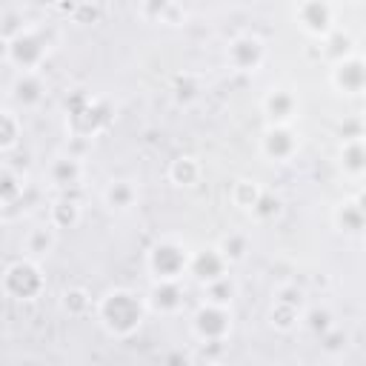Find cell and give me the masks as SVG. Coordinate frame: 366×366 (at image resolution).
<instances>
[{
    "mask_svg": "<svg viewBox=\"0 0 366 366\" xmlns=\"http://www.w3.org/2000/svg\"><path fill=\"white\" fill-rule=\"evenodd\" d=\"M146 315L149 312H146L143 295H137L129 286L106 289L94 300V317H97L100 329L114 340H129L132 335H137Z\"/></svg>",
    "mask_w": 366,
    "mask_h": 366,
    "instance_id": "6da1fadb",
    "label": "cell"
},
{
    "mask_svg": "<svg viewBox=\"0 0 366 366\" xmlns=\"http://www.w3.org/2000/svg\"><path fill=\"white\" fill-rule=\"evenodd\" d=\"M189 260H192V249L180 240V237H157L149 252H146V272L152 274V280L160 283H174L183 280L189 274Z\"/></svg>",
    "mask_w": 366,
    "mask_h": 366,
    "instance_id": "7a4b0ae2",
    "label": "cell"
},
{
    "mask_svg": "<svg viewBox=\"0 0 366 366\" xmlns=\"http://www.w3.org/2000/svg\"><path fill=\"white\" fill-rule=\"evenodd\" d=\"M0 289L14 303H34L46 292V274L43 266L26 257L11 260L0 274Z\"/></svg>",
    "mask_w": 366,
    "mask_h": 366,
    "instance_id": "3957f363",
    "label": "cell"
},
{
    "mask_svg": "<svg viewBox=\"0 0 366 366\" xmlns=\"http://www.w3.org/2000/svg\"><path fill=\"white\" fill-rule=\"evenodd\" d=\"M109 106L97 97H89L83 92H77L69 103H66V126L71 132V137L80 140H92L94 134H100L109 126Z\"/></svg>",
    "mask_w": 366,
    "mask_h": 366,
    "instance_id": "277c9868",
    "label": "cell"
},
{
    "mask_svg": "<svg viewBox=\"0 0 366 366\" xmlns=\"http://www.w3.org/2000/svg\"><path fill=\"white\" fill-rule=\"evenodd\" d=\"M292 20L306 37L323 43L337 29V6L329 0H300L292 6Z\"/></svg>",
    "mask_w": 366,
    "mask_h": 366,
    "instance_id": "5b68a950",
    "label": "cell"
},
{
    "mask_svg": "<svg viewBox=\"0 0 366 366\" xmlns=\"http://www.w3.org/2000/svg\"><path fill=\"white\" fill-rule=\"evenodd\" d=\"M232 309H223V306H212V303H200L194 312H192V320H189V329H192V337L206 343V346H223L232 335Z\"/></svg>",
    "mask_w": 366,
    "mask_h": 366,
    "instance_id": "8992f818",
    "label": "cell"
},
{
    "mask_svg": "<svg viewBox=\"0 0 366 366\" xmlns=\"http://www.w3.org/2000/svg\"><path fill=\"white\" fill-rule=\"evenodd\" d=\"M266 57H269L266 40L254 31H240L226 46V66L234 74H257L266 66Z\"/></svg>",
    "mask_w": 366,
    "mask_h": 366,
    "instance_id": "52a82bcc",
    "label": "cell"
},
{
    "mask_svg": "<svg viewBox=\"0 0 366 366\" xmlns=\"http://www.w3.org/2000/svg\"><path fill=\"white\" fill-rule=\"evenodd\" d=\"M306 309V292L297 283H283L277 286L272 306H269V326L280 335H289L300 329V315Z\"/></svg>",
    "mask_w": 366,
    "mask_h": 366,
    "instance_id": "ba28073f",
    "label": "cell"
},
{
    "mask_svg": "<svg viewBox=\"0 0 366 366\" xmlns=\"http://www.w3.org/2000/svg\"><path fill=\"white\" fill-rule=\"evenodd\" d=\"M49 57V40L37 26L23 29L17 37L9 40V66L20 71H40Z\"/></svg>",
    "mask_w": 366,
    "mask_h": 366,
    "instance_id": "9c48e42d",
    "label": "cell"
},
{
    "mask_svg": "<svg viewBox=\"0 0 366 366\" xmlns=\"http://www.w3.org/2000/svg\"><path fill=\"white\" fill-rule=\"evenodd\" d=\"M46 180L60 194H74L86 183V163H83V157H77L71 152L54 154L49 160V166H46Z\"/></svg>",
    "mask_w": 366,
    "mask_h": 366,
    "instance_id": "30bf717a",
    "label": "cell"
},
{
    "mask_svg": "<svg viewBox=\"0 0 366 366\" xmlns=\"http://www.w3.org/2000/svg\"><path fill=\"white\" fill-rule=\"evenodd\" d=\"M329 86L337 92V94H346V97H357L363 89H366V60L360 51L337 60L329 66Z\"/></svg>",
    "mask_w": 366,
    "mask_h": 366,
    "instance_id": "8fae6325",
    "label": "cell"
},
{
    "mask_svg": "<svg viewBox=\"0 0 366 366\" xmlns=\"http://www.w3.org/2000/svg\"><path fill=\"white\" fill-rule=\"evenodd\" d=\"M300 152V137L295 126H266L260 134V154L269 163H289Z\"/></svg>",
    "mask_w": 366,
    "mask_h": 366,
    "instance_id": "7c38bea8",
    "label": "cell"
},
{
    "mask_svg": "<svg viewBox=\"0 0 366 366\" xmlns=\"http://www.w3.org/2000/svg\"><path fill=\"white\" fill-rule=\"evenodd\" d=\"M146 300V312L152 315H160V317H174L186 309V292H183V280H174V283H160V280H152L149 292L143 295Z\"/></svg>",
    "mask_w": 366,
    "mask_h": 366,
    "instance_id": "4fadbf2b",
    "label": "cell"
},
{
    "mask_svg": "<svg viewBox=\"0 0 366 366\" xmlns=\"http://www.w3.org/2000/svg\"><path fill=\"white\" fill-rule=\"evenodd\" d=\"M260 109L269 126H295V120L300 117V97L292 89H269L260 100Z\"/></svg>",
    "mask_w": 366,
    "mask_h": 366,
    "instance_id": "5bb4252c",
    "label": "cell"
},
{
    "mask_svg": "<svg viewBox=\"0 0 366 366\" xmlns=\"http://www.w3.org/2000/svg\"><path fill=\"white\" fill-rule=\"evenodd\" d=\"M46 92L49 86H46L43 71H20L11 80V100L26 112L40 109L46 103Z\"/></svg>",
    "mask_w": 366,
    "mask_h": 366,
    "instance_id": "9a60e30c",
    "label": "cell"
},
{
    "mask_svg": "<svg viewBox=\"0 0 366 366\" xmlns=\"http://www.w3.org/2000/svg\"><path fill=\"white\" fill-rule=\"evenodd\" d=\"M332 226H335V232L343 234V237H360V234H363V226H366L363 197H360V194L343 197V200L332 209Z\"/></svg>",
    "mask_w": 366,
    "mask_h": 366,
    "instance_id": "2e32d148",
    "label": "cell"
},
{
    "mask_svg": "<svg viewBox=\"0 0 366 366\" xmlns=\"http://www.w3.org/2000/svg\"><path fill=\"white\" fill-rule=\"evenodd\" d=\"M100 200L106 209L112 212H132L137 203H140V186L132 180V177H112L103 192H100Z\"/></svg>",
    "mask_w": 366,
    "mask_h": 366,
    "instance_id": "e0dca14e",
    "label": "cell"
},
{
    "mask_svg": "<svg viewBox=\"0 0 366 366\" xmlns=\"http://www.w3.org/2000/svg\"><path fill=\"white\" fill-rule=\"evenodd\" d=\"M189 274H192L200 286H206V283H212V280L226 277V274H229V266H226V260L220 257V252H217L214 246H206V249L192 252Z\"/></svg>",
    "mask_w": 366,
    "mask_h": 366,
    "instance_id": "ac0fdd59",
    "label": "cell"
},
{
    "mask_svg": "<svg viewBox=\"0 0 366 366\" xmlns=\"http://www.w3.org/2000/svg\"><path fill=\"white\" fill-rule=\"evenodd\" d=\"M57 246V232L49 226V223H34L31 229H26L23 234V257L26 260H34V263H43Z\"/></svg>",
    "mask_w": 366,
    "mask_h": 366,
    "instance_id": "d6986e66",
    "label": "cell"
},
{
    "mask_svg": "<svg viewBox=\"0 0 366 366\" xmlns=\"http://www.w3.org/2000/svg\"><path fill=\"white\" fill-rule=\"evenodd\" d=\"M203 163H200V157H194V154H177L172 163H169V169H166V177H169V183L172 186H177V189H194L200 180H203Z\"/></svg>",
    "mask_w": 366,
    "mask_h": 366,
    "instance_id": "ffe728a7",
    "label": "cell"
},
{
    "mask_svg": "<svg viewBox=\"0 0 366 366\" xmlns=\"http://www.w3.org/2000/svg\"><path fill=\"white\" fill-rule=\"evenodd\" d=\"M337 163L340 172L352 180H360L366 172V140L363 137H352V140H340L337 149Z\"/></svg>",
    "mask_w": 366,
    "mask_h": 366,
    "instance_id": "44dd1931",
    "label": "cell"
},
{
    "mask_svg": "<svg viewBox=\"0 0 366 366\" xmlns=\"http://www.w3.org/2000/svg\"><path fill=\"white\" fill-rule=\"evenodd\" d=\"M80 217H83V206H80V200L74 197V194H60L51 206H49V226L54 229V232H60V229H74L77 223H80Z\"/></svg>",
    "mask_w": 366,
    "mask_h": 366,
    "instance_id": "7402d4cb",
    "label": "cell"
},
{
    "mask_svg": "<svg viewBox=\"0 0 366 366\" xmlns=\"http://www.w3.org/2000/svg\"><path fill=\"white\" fill-rule=\"evenodd\" d=\"M137 14L146 17L149 23H163V26H183L186 17H189L183 6L169 3V0H160V3H143V6H137Z\"/></svg>",
    "mask_w": 366,
    "mask_h": 366,
    "instance_id": "603a6c76",
    "label": "cell"
},
{
    "mask_svg": "<svg viewBox=\"0 0 366 366\" xmlns=\"http://www.w3.org/2000/svg\"><path fill=\"white\" fill-rule=\"evenodd\" d=\"M214 249L220 252V257L226 260V266H234V263H243V260L249 257L252 240H249L246 232H229V234H223V237L217 240Z\"/></svg>",
    "mask_w": 366,
    "mask_h": 366,
    "instance_id": "cb8c5ba5",
    "label": "cell"
},
{
    "mask_svg": "<svg viewBox=\"0 0 366 366\" xmlns=\"http://www.w3.org/2000/svg\"><path fill=\"white\" fill-rule=\"evenodd\" d=\"M263 194V186L254 180V177H237L232 186H229V200L237 212H252V206L257 203V197Z\"/></svg>",
    "mask_w": 366,
    "mask_h": 366,
    "instance_id": "d4e9b609",
    "label": "cell"
},
{
    "mask_svg": "<svg viewBox=\"0 0 366 366\" xmlns=\"http://www.w3.org/2000/svg\"><path fill=\"white\" fill-rule=\"evenodd\" d=\"M335 323H337V320H335V312H332L329 306H323V303H306V309H303V315H300V326H303L306 332H312L315 337L326 335Z\"/></svg>",
    "mask_w": 366,
    "mask_h": 366,
    "instance_id": "484cf974",
    "label": "cell"
},
{
    "mask_svg": "<svg viewBox=\"0 0 366 366\" xmlns=\"http://www.w3.org/2000/svg\"><path fill=\"white\" fill-rule=\"evenodd\" d=\"M60 309L69 315V317H86L94 312V297L89 289L83 286H69L63 295H60Z\"/></svg>",
    "mask_w": 366,
    "mask_h": 366,
    "instance_id": "4316f807",
    "label": "cell"
},
{
    "mask_svg": "<svg viewBox=\"0 0 366 366\" xmlns=\"http://www.w3.org/2000/svg\"><path fill=\"white\" fill-rule=\"evenodd\" d=\"M280 214H283V197L274 194V192H269V189H263V194L257 197V203H254L252 212H249V217H252L257 226H269V223H274Z\"/></svg>",
    "mask_w": 366,
    "mask_h": 366,
    "instance_id": "83f0119b",
    "label": "cell"
},
{
    "mask_svg": "<svg viewBox=\"0 0 366 366\" xmlns=\"http://www.w3.org/2000/svg\"><path fill=\"white\" fill-rule=\"evenodd\" d=\"M203 289V303H212V306H223V309H232V300L237 297V283L232 274L220 277V280H212Z\"/></svg>",
    "mask_w": 366,
    "mask_h": 366,
    "instance_id": "f1b7e54d",
    "label": "cell"
},
{
    "mask_svg": "<svg viewBox=\"0 0 366 366\" xmlns=\"http://www.w3.org/2000/svg\"><path fill=\"white\" fill-rule=\"evenodd\" d=\"M320 51H323V57H326V60L337 63V60H343V57L355 54V51H357V46H355V37H352L346 29H340V26H337V29L323 40Z\"/></svg>",
    "mask_w": 366,
    "mask_h": 366,
    "instance_id": "f546056e",
    "label": "cell"
},
{
    "mask_svg": "<svg viewBox=\"0 0 366 366\" xmlns=\"http://www.w3.org/2000/svg\"><path fill=\"white\" fill-rule=\"evenodd\" d=\"M200 92H203V80L197 74H192V71L174 74V80H172V97H174V103L192 106L200 97Z\"/></svg>",
    "mask_w": 366,
    "mask_h": 366,
    "instance_id": "4dcf8cb0",
    "label": "cell"
},
{
    "mask_svg": "<svg viewBox=\"0 0 366 366\" xmlns=\"http://www.w3.org/2000/svg\"><path fill=\"white\" fill-rule=\"evenodd\" d=\"M23 192H26L23 174H17L11 166H0V206L9 209L14 203H20Z\"/></svg>",
    "mask_w": 366,
    "mask_h": 366,
    "instance_id": "1f68e13d",
    "label": "cell"
},
{
    "mask_svg": "<svg viewBox=\"0 0 366 366\" xmlns=\"http://www.w3.org/2000/svg\"><path fill=\"white\" fill-rule=\"evenodd\" d=\"M20 117L11 109H0V152H9L20 143Z\"/></svg>",
    "mask_w": 366,
    "mask_h": 366,
    "instance_id": "d6a6232c",
    "label": "cell"
},
{
    "mask_svg": "<svg viewBox=\"0 0 366 366\" xmlns=\"http://www.w3.org/2000/svg\"><path fill=\"white\" fill-rule=\"evenodd\" d=\"M320 340V352L326 355V357H340L346 349H349V332L340 326V323H335L326 335H320L317 337Z\"/></svg>",
    "mask_w": 366,
    "mask_h": 366,
    "instance_id": "836d02e7",
    "label": "cell"
},
{
    "mask_svg": "<svg viewBox=\"0 0 366 366\" xmlns=\"http://www.w3.org/2000/svg\"><path fill=\"white\" fill-rule=\"evenodd\" d=\"M160 366H194V357L183 346H172L160 355Z\"/></svg>",
    "mask_w": 366,
    "mask_h": 366,
    "instance_id": "e575fe53",
    "label": "cell"
},
{
    "mask_svg": "<svg viewBox=\"0 0 366 366\" xmlns=\"http://www.w3.org/2000/svg\"><path fill=\"white\" fill-rule=\"evenodd\" d=\"M14 366H46L40 357H34V355H26V357H20Z\"/></svg>",
    "mask_w": 366,
    "mask_h": 366,
    "instance_id": "d590c367",
    "label": "cell"
},
{
    "mask_svg": "<svg viewBox=\"0 0 366 366\" xmlns=\"http://www.w3.org/2000/svg\"><path fill=\"white\" fill-rule=\"evenodd\" d=\"M0 63H9V40L0 37Z\"/></svg>",
    "mask_w": 366,
    "mask_h": 366,
    "instance_id": "8d00e7d4",
    "label": "cell"
},
{
    "mask_svg": "<svg viewBox=\"0 0 366 366\" xmlns=\"http://www.w3.org/2000/svg\"><path fill=\"white\" fill-rule=\"evenodd\" d=\"M194 366H214V363H194Z\"/></svg>",
    "mask_w": 366,
    "mask_h": 366,
    "instance_id": "74e56055",
    "label": "cell"
},
{
    "mask_svg": "<svg viewBox=\"0 0 366 366\" xmlns=\"http://www.w3.org/2000/svg\"><path fill=\"white\" fill-rule=\"evenodd\" d=\"M3 9H6V6H0V14H3Z\"/></svg>",
    "mask_w": 366,
    "mask_h": 366,
    "instance_id": "f35d334b",
    "label": "cell"
},
{
    "mask_svg": "<svg viewBox=\"0 0 366 366\" xmlns=\"http://www.w3.org/2000/svg\"><path fill=\"white\" fill-rule=\"evenodd\" d=\"M0 217H3V206H0Z\"/></svg>",
    "mask_w": 366,
    "mask_h": 366,
    "instance_id": "ab89813d",
    "label": "cell"
}]
</instances>
